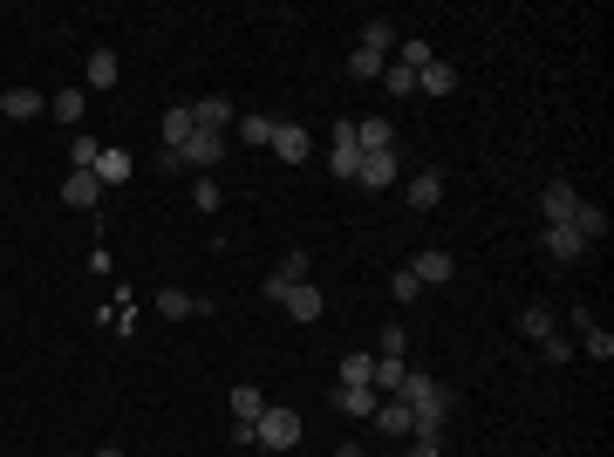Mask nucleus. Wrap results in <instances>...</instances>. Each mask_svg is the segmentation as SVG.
I'll use <instances>...</instances> for the list:
<instances>
[{
  "instance_id": "obj_23",
  "label": "nucleus",
  "mask_w": 614,
  "mask_h": 457,
  "mask_svg": "<svg viewBox=\"0 0 614 457\" xmlns=\"http://www.w3.org/2000/svg\"><path fill=\"white\" fill-rule=\"evenodd\" d=\"M130 171H137V157H130V151H116V144H110L103 157H96V185H123Z\"/></svg>"
},
{
  "instance_id": "obj_7",
  "label": "nucleus",
  "mask_w": 614,
  "mask_h": 457,
  "mask_svg": "<svg viewBox=\"0 0 614 457\" xmlns=\"http://www.w3.org/2000/svg\"><path fill=\"white\" fill-rule=\"evenodd\" d=\"M574 205H580V191L567 185V178H553V185L539 191V212H546V226H567V219H574Z\"/></svg>"
},
{
  "instance_id": "obj_38",
  "label": "nucleus",
  "mask_w": 614,
  "mask_h": 457,
  "mask_svg": "<svg viewBox=\"0 0 614 457\" xmlns=\"http://www.w3.org/2000/svg\"><path fill=\"white\" fill-rule=\"evenodd\" d=\"M539 355H546V362H567V355H574V342H567V335H546V342H539Z\"/></svg>"
},
{
  "instance_id": "obj_22",
  "label": "nucleus",
  "mask_w": 614,
  "mask_h": 457,
  "mask_svg": "<svg viewBox=\"0 0 614 457\" xmlns=\"http://www.w3.org/2000/svg\"><path fill=\"white\" fill-rule=\"evenodd\" d=\"M410 403H396V396H383V403H376V430H383V437H410Z\"/></svg>"
},
{
  "instance_id": "obj_35",
  "label": "nucleus",
  "mask_w": 614,
  "mask_h": 457,
  "mask_svg": "<svg viewBox=\"0 0 614 457\" xmlns=\"http://www.w3.org/2000/svg\"><path fill=\"white\" fill-rule=\"evenodd\" d=\"M219 198H226V191H219V178H198V185H192V205H198V212H219Z\"/></svg>"
},
{
  "instance_id": "obj_20",
  "label": "nucleus",
  "mask_w": 614,
  "mask_h": 457,
  "mask_svg": "<svg viewBox=\"0 0 614 457\" xmlns=\"http://www.w3.org/2000/svg\"><path fill=\"white\" fill-rule=\"evenodd\" d=\"M567 226H574L580 246H594V239H608V212H601V205H574V219H567Z\"/></svg>"
},
{
  "instance_id": "obj_40",
  "label": "nucleus",
  "mask_w": 614,
  "mask_h": 457,
  "mask_svg": "<svg viewBox=\"0 0 614 457\" xmlns=\"http://www.w3.org/2000/svg\"><path fill=\"white\" fill-rule=\"evenodd\" d=\"M335 457H369V451H362V444H342V451H335Z\"/></svg>"
},
{
  "instance_id": "obj_5",
  "label": "nucleus",
  "mask_w": 614,
  "mask_h": 457,
  "mask_svg": "<svg viewBox=\"0 0 614 457\" xmlns=\"http://www.w3.org/2000/svg\"><path fill=\"white\" fill-rule=\"evenodd\" d=\"M355 164H362V144H355V123H335V144H328V171L355 185Z\"/></svg>"
},
{
  "instance_id": "obj_41",
  "label": "nucleus",
  "mask_w": 614,
  "mask_h": 457,
  "mask_svg": "<svg viewBox=\"0 0 614 457\" xmlns=\"http://www.w3.org/2000/svg\"><path fill=\"white\" fill-rule=\"evenodd\" d=\"M96 457H123V451H116V444H110V451H96Z\"/></svg>"
},
{
  "instance_id": "obj_25",
  "label": "nucleus",
  "mask_w": 614,
  "mask_h": 457,
  "mask_svg": "<svg viewBox=\"0 0 614 457\" xmlns=\"http://www.w3.org/2000/svg\"><path fill=\"white\" fill-rule=\"evenodd\" d=\"M82 103H89V89H55V96H48V116H55V123H82Z\"/></svg>"
},
{
  "instance_id": "obj_1",
  "label": "nucleus",
  "mask_w": 614,
  "mask_h": 457,
  "mask_svg": "<svg viewBox=\"0 0 614 457\" xmlns=\"http://www.w3.org/2000/svg\"><path fill=\"white\" fill-rule=\"evenodd\" d=\"M301 410H287V403H267V417L253 423V444H260V451H294V444H301Z\"/></svg>"
},
{
  "instance_id": "obj_12",
  "label": "nucleus",
  "mask_w": 614,
  "mask_h": 457,
  "mask_svg": "<svg viewBox=\"0 0 614 457\" xmlns=\"http://www.w3.org/2000/svg\"><path fill=\"white\" fill-rule=\"evenodd\" d=\"M226 403H232V423H260L267 417V389H260V382H239Z\"/></svg>"
},
{
  "instance_id": "obj_30",
  "label": "nucleus",
  "mask_w": 614,
  "mask_h": 457,
  "mask_svg": "<svg viewBox=\"0 0 614 457\" xmlns=\"http://www.w3.org/2000/svg\"><path fill=\"white\" fill-rule=\"evenodd\" d=\"M519 335L546 342V335H560V328H553V314H546V307H526V314H519Z\"/></svg>"
},
{
  "instance_id": "obj_31",
  "label": "nucleus",
  "mask_w": 614,
  "mask_h": 457,
  "mask_svg": "<svg viewBox=\"0 0 614 457\" xmlns=\"http://www.w3.org/2000/svg\"><path fill=\"white\" fill-rule=\"evenodd\" d=\"M383 89H389V96H417V69L389 62V69H383Z\"/></svg>"
},
{
  "instance_id": "obj_13",
  "label": "nucleus",
  "mask_w": 614,
  "mask_h": 457,
  "mask_svg": "<svg viewBox=\"0 0 614 457\" xmlns=\"http://www.w3.org/2000/svg\"><path fill=\"white\" fill-rule=\"evenodd\" d=\"M192 130H219V137H226L232 130V103L226 96H198L192 103Z\"/></svg>"
},
{
  "instance_id": "obj_2",
  "label": "nucleus",
  "mask_w": 614,
  "mask_h": 457,
  "mask_svg": "<svg viewBox=\"0 0 614 457\" xmlns=\"http://www.w3.org/2000/svg\"><path fill=\"white\" fill-rule=\"evenodd\" d=\"M355 185H362V191L403 185V151H362V164H355Z\"/></svg>"
},
{
  "instance_id": "obj_32",
  "label": "nucleus",
  "mask_w": 614,
  "mask_h": 457,
  "mask_svg": "<svg viewBox=\"0 0 614 457\" xmlns=\"http://www.w3.org/2000/svg\"><path fill=\"white\" fill-rule=\"evenodd\" d=\"M369 376H376V355H369V348L342 355V382H369Z\"/></svg>"
},
{
  "instance_id": "obj_8",
  "label": "nucleus",
  "mask_w": 614,
  "mask_h": 457,
  "mask_svg": "<svg viewBox=\"0 0 614 457\" xmlns=\"http://www.w3.org/2000/svg\"><path fill=\"white\" fill-rule=\"evenodd\" d=\"M48 110V96L41 89H28V82H14V89H0V116H14V123H28V116Z\"/></svg>"
},
{
  "instance_id": "obj_17",
  "label": "nucleus",
  "mask_w": 614,
  "mask_h": 457,
  "mask_svg": "<svg viewBox=\"0 0 614 457\" xmlns=\"http://www.w3.org/2000/svg\"><path fill=\"white\" fill-rule=\"evenodd\" d=\"M96 198H103V185H96V171H69V178H62V205H76V212H89Z\"/></svg>"
},
{
  "instance_id": "obj_21",
  "label": "nucleus",
  "mask_w": 614,
  "mask_h": 457,
  "mask_svg": "<svg viewBox=\"0 0 614 457\" xmlns=\"http://www.w3.org/2000/svg\"><path fill=\"white\" fill-rule=\"evenodd\" d=\"M396 41H403V35H396V21H362V41H355V48H369V55H383V62H389Z\"/></svg>"
},
{
  "instance_id": "obj_3",
  "label": "nucleus",
  "mask_w": 614,
  "mask_h": 457,
  "mask_svg": "<svg viewBox=\"0 0 614 457\" xmlns=\"http://www.w3.org/2000/svg\"><path fill=\"white\" fill-rule=\"evenodd\" d=\"M185 171H198V178H212V171H219V157H226V137H219V130H192V137H185Z\"/></svg>"
},
{
  "instance_id": "obj_28",
  "label": "nucleus",
  "mask_w": 614,
  "mask_h": 457,
  "mask_svg": "<svg viewBox=\"0 0 614 457\" xmlns=\"http://www.w3.org/2000/svg\"><path fill=\"white\" fill-rule=\"evenodd\" d=\"M383 69H389V62H383V55H369V48L348 55V76H355V82H383Z\"/></svg>"
},
{
  "instance_id": "obj_34",
  "label": "nucleus",
  "mask_w": 614,
  "mask_h": 457,
  "mask_svg": "<svg viewBox=\"0 0 614 457\" xmlns=\"http://www.w3.org/2000/svg\"><path fill=\"white\" fill-rule=\"evenodd\" d=\"M389 301H403V307H410V301H423V287H417V273H410V267H403L396 280H389Z\"/></svg>"
},
{
  "instance_id": "obj_24",
  "label": "nucleus",
  "mask_w": 614,
  "mask_h": 457,
  "mask_svg": "<svg viewBox=\"0 0 614 457\" xmlns=\"http://www.w3.org/2000/svg\"><path fill=\"white\" fill-rule=\"evenodd\" d=\"M157 137H164V151H185V137H192V103H185V110H164Z\"/></svg>"
},
{
  "instance_id": "obj_19",
  "label": "nucleus",
  "mask_w": 614,
  "mask_h": 457,
  "mask_svg": "<svg viewBox=\"0 0 614 457\" xmlns=\"http://www.w3.org/2000/svg\"><path fill=\"white\" fill-rule=\"evenodd\" d=\"M417 89H423V96H451V89H458V69L430 55V62H423V69H417Z\"/></svg>"
},
{
  "instance_id": "obj_16",
  "label": "nucleus",
  "mask_w": 614,
  "mask_h": 457,
  "mask_svg": "<svg viewBox=\"0 0 614 457\" xmlns=\"http://www.w3.org/2000/svg\"><path fill=\"white\" fill-rule=\"evenodd\" d=\"M355 144H362V151H396V123H383V116H355Z\"/></svg>"
},
{
  "instance_id": "obj_27",
  "label": "nucleus",
  "mask_w": 614,
  "mask_h": 457,
  "mask_svg": "<svg viewBox=\"0 0 614 457\" xmlns=\"http://www.w3.org/2000/svg\"><path fill=\"white\" fill-rule=\"evenodd\" d=\"M239 144H273V116H232Z\"/></svg>"
},
{
  "instance_id": "obj_14",
  "label": "nucleus",
  "mask_w": 614,
  "mask_h": 457,
  "mask_svg": "<svg viewBox=\"0 0 614 457\" xmlns=\"http://www.w3.org/2000/svg\"><path fill=\"white\" fill-rule=\"evenodd\" d=\"M539 239H546V260H553V267H574L580 253H587V246L574 239V226H546Z\"/></svg>"
},
{
  "instance_id": "obj_33",
  "label": "nucleus",
  "mask_w": 614,
  "mask_h": 457,
  "mask_svg": "<svg viewBox=\"0 0 614 457\" xmlns=\"http://www.w3.org/2000/svg\"><path fill=\"white\" fill-rule=\"evenodd\" d=\"M403 348H410V335H403V321H389V328H383V342L369 348V355H389V362H403Z\"/></svg>"
},
{
  "instance_id": "obj_36",
  "label": "nucleus",
  "mask_w": 614,
  "mask_h": 457,
  "mask_svg": "<svg viewBox=\"0 0 614 457\" xmlns=\"http://www.w3.org/2000/svg\"><path fill=\"white\" fill-rule=\"evenodd\" d=\"M273 273H280L287 287H301V280H307V253H301V246H294V253H287V260H280V267H273Z\"/></svg>"
},
{
  "instance_id": "obj_26",
  "label": "nucleus",
  "mask_w": 614,
  "mask_h": 457,
  "mask_svg": "<svg viewBox=\"0 0 614 457\" xmlns=\"http://www.w3.org/2000/svg\"><path fill=\"white\" fill-rule=\"evenodd\" d=\"M580 348H587L594 362H614V335H608V328H594V321H580Z\"/></svg>"
},
{
  "instance_id": "obj_9",
  "label": "nucleus",
  "mask_w": 614,
  "mask_h": 457,
  "mask_svg": "<svg viewBox=\"0 0 614 457\" xmlns=\"http://www.w3.org/2000/svg\"><path fill=\"white\" fill-rule=\"evenodd\" d=\"M157 314H164V321H192V314H212V301H205V294H185V287H164V294H157Z\"/></svg>"
},
{
  "instance_id": "obj_18",
  "label": "nucleus",
  "mask_w": 614,
  "mask_h": 457,
  "mask_svg": "<svg viewBox=\"0 0 614 457\" xmlns=\"http://www.w3.org/2000/svg\"><path fill=\"white\" fill-rule=\"evenodd\" d=\"M280 307H287L294 321H321V307H328V301H321V287H314V280H301V287H287V301H280Z\"/></svg>"
},
{
  "instance_id": "obj_42",
  "label": "nucleus",
  "mask_w": 614,
  "mask_h": 457,
  "mask_svg": "<svg viewBox=\"0 0 614 457\" xmlns=\"http://www.w3.org/2000/svg\"><path fill=\"white\" fill-rule=\"evenodd\" d=\"M383 457H389V451H383ZM396 457H403V451H396Z\"/></svg>"
},
{
  "instance_id": "obj_37",
  "label": "nucleus",
  "mask_w": 614,
  "mask_h": 457,
  "mask_svg": "<svg viewBox=\"0 0 614 457\" xmlns=\"http://www.w3.org/2000/svg\"><path fill=\"white\" fill-rule=\"evenodd\" d=\"M69 157H76V171H96V157H103V144H96V137H76V144H69Z\"/></svg>"
},
{
  "instance_id": "obj_39",
  "label": "nucleus",
  "mask_w": 614,
  "mask_h": 457,
  "mask_svg": "<svg viewBox=\"0 0 614 457\" xmlns=\"http://www.w3.org/2000/svg\"><path fill=\"white\" fill-rule=\"evenodd\" d=\"M403 457H444V451H437V444H410Z\"/></svg>"
},
{
  "instance_id": "obj_29",
  "label": "nucleus",
  "mask_w": 614,
  "mask_h": 457,
  "mask_svg": "<svg viewBox=\"0 0 614 457\" xmlns=\"http://www.w3.org/2000/svg\"><path fill=\"white\" fill-rule=\"evenodd\" d=\"M403 369H410V362H389V355H376V396H396V382H403Z\"/></svg>"
},
{
  "instance_id": "obj_6",
  "label": "nucleus",
  "mask_w": 614,
  "mask_h": 457,
  "mask_svg": "<svg viewBox=\"0 0 614 457\" xmlns=\"http://www.w3.org/2000/svg\"><path fill=\"white\" fill-rule=\"evenodd\" d=\"M280 164H307V151H314V137H307L301 123H273V144H267Z\"/></svg>"
},
{
  "instance_id": "obj_11",
  "label": "nucleus",
  "mask_w": 614,
  "mask_h": 457,
  "mask_svg": "<svg viewBox=\"0 0 614 457\" xmlns=\"http://www.w3.org/2000/svg\"><path fill=\"white\" fill-rule=\"evenodd\" d=\"M403 198H410V212H430V205L444 198V171H417V178H403Z\"/></svg>"
},
{
  "instance_id": "obj_15",
  "label": "nucleus",
  "mask_w": 614,
  "mask_h": 457,
  "mask_svg": "<svg viewBox=\"0 0 614 457\" xmlns=\"http://www.w3.org/2000/svg\"><path fill=\"white\" fill-rule=\"evenodd\" d=\"M116 82H123V62H116L110 48H96L89 69H82V89H116Z\"/></svg>"
},
{
  "instance_id": "obj_10",
  "label": "nucleus",
  "mask_w": 614,
  "mask_h": 457,
  "mask_svg": "<svg viewBox=\"0 0 614 457\" xmlns=\"http://www.w3.org/2000/svg\"><path fill=\"white\" fill-rule=\"evenodd\" d=\"M376 403H383L376 382H342V389H335V410H342V417H376Z\"/></svg>"
},
{
  "instance_id": "obj_4",
  "label": "nucleus",
  "mask_w": 614,
  "mask_h": 457,
  "mask_svg": "<svg viewBox=\"0 0 614 457\" xmlns=\"http://www.w3.org/2000/svg\"><path fill=\"white\" fill-rule=\"evenodd\" d=\"M410 273H417V287L430 294V287H451V280H458V260H451V253H437V246H423L417 260H410Z\"/></svg>"
}]
</instances>
